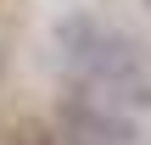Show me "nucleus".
Segmentation results:
<instances>
[{
  "label": "nucleus",
  "instance_id": "nucleus-1",
  "mask_svg": "<svg viewBox=\"0 0 151 145\" xmlns=\"http://www.w3.org/2000/svg\"><path fill=\"white\" fill-rule=\"evenodd\" d=\"M62 61L112 106H151V56L118 28L95 17H62L56 22Z\"/></svg>",
  "mask_w": 151,
  "mask_h": 145
},
{
  "label": "nucleus",
  "instance_id": "nucleus-2",
  "mask_svg": "<svg viewBox=\"0 0 151 145\" xmlns=\"http://www.w3.org/2000/svg\"><path fill=\"white\" fill-rule=\"evenodd\" d=\"M62 134H67V145H129L134 123L112 101H73L62 112Z\"/></svg>",
  "mask_w": 151,
  "mask_h": 145
},
{
  "label": "nucleus",
  "instance_id": "nucleus-3",
  "mask_svg": "<svg viewBox=\"0 0 151 145\" xmlns=\"http://www.w3.org/2000/svg\"><path fill=\"white\" fill-rule=\"evenodd\" d=\"M146 11H151V0H146Z\"/></svg>",
  "mask_w": 151,
  "mask_h": 145
}]
</instances>
